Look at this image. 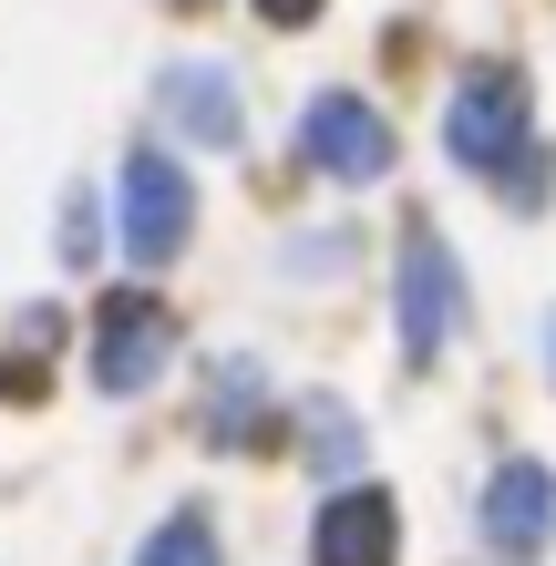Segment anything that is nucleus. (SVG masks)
<instances>
[{"mask_svg": "<svg viewBox=\"0 0 556 566\" xmlns=\"http://www.w3.org/2000/svg\"><path fill=\"white\" fill-rule=\"evenodd\" d=\"M402 556V505L381 484H340L310 525V566H391Z\"/></svg>", "mask_w": 556, "mask_h": 566, "instance_id": "nucleus-6", "label": "nucleus"}, {"mask_svg": "<svg viewBox=\"0 0 556 566\" xmlns=\"http://www.w3.org/2000/svg\"><path fill=\"white\" fill-rule=\"evenodd\" d=\"M135 566H217V525H207V515H166V525L145 536Z\"/></svg>", "mask_w": 556, "mask_h": 566, "instance_id": "nucleus-10", "label": "nucleus"}, {"mask_svg": "<svg viewBox=\"0 0 556 566\" xmlns=\"http://www.w3.org/2000/svg\"><path fill=\"white\" fill-rule=\"evenodd\" d=\"M300 155L331 186H381L391 176V124H381V104H361V93H319V104L300 114Z\"/></svg>", "mask_w": 556, "mask_h": 566, "instance_id": "nucleus-5", "label": "nucleus"}, {"mask_svg": "<svg viewBox=\"0 0 556 566\" xmlns=\"http://www.w3.org/2000/svg\"><path fill=\"white\" fill-rule=\"evenodd\" d=\"M515 145H526V73H515V62H474V73L453 83V104H443V155L464 165V176H495Z\"/></svg>", "mask_w": 556, "mask_h": 566, "instance_id": "nucleus-2", "label": "nucleus"}, {"mask_svg": "<svg viewBox=\"0 0 556 566\" xmlns=\"http://www.w3.org/2000/svg\"><path fill=\"white\" fill-rule=\"evenodd\" d=\"M258 412H269V391H258V360H227V371H217V402H207V432H217V443H248Z\"/></svg>", "mask_w": 556, "mask_h": 566, "instance_id": "nucleus-9", "label": "nucleus"}, {"mask_svg": "<svg viewBox=\"0 0 556 566\" xmlns=\"http://www.w3.org/2000/svg\"><path fill=\"white\" fill-rule=\"evenodd\" d=\"M155 114H166L186 145H238L248 135V104H238V83H227V62H166V73H155Z\"/></svg>", "mask_w": 556, "mask_h": 566, "instance_id": "nucleus-8", "label": "nucleus"}, {"mask_svg": "<svg viewBox=\"0 0 556 566\" xmlns=\"http://www.w3.org/2000/svg\"><path fill=\"white\" fill-rule=\"evenodd\" d=\"M546 536H556V474H546L536 453L495 463V484H484V546L526 566V556H536Z\"/></svg>", "mask_w": 556, "mask_h": 566, "instance_id": "nucleus-7", "label": "nucleus"}, {"mask_svg": "<svg viewBox=\"0 0 556 566\" xmlns=\"http://www.w3.org/2000/svg\"><path fill=\"white\" fill-rule=\"evenodd\" d=\"M391 310H402V350L412 360H443V340L464 329V269H453V248L433 238V227H412V238H402Z\"/></svg>", "mask_w": 556, "mask_h": 566, "instance_id": "nucleus-4", "label": "nucleus"}, {"mask_svg": "<svg viewBox=\"0 0 556 566\" xmlns=\"http://www.w3.org/2000/svg\"><path fill=\"white\" fill-rule=\"evenodd\" d=\"M248 11L269 21V31H300V21H319V11H331V0H248Z\"/></svg>", "mask_w": 556, "mask_h": 566, "instance_id": "nucleus-11", "label": "nucleus"}, {"mask_svg": "<svg viewBox=\"0 0 556 566\" xmlns=\"http://www.w3.org/2000/svg\"><path fill=\"white\" fill-rule=\"evenodd\" d=\"M166 360H176V310L155 289H114L104 310H93V391L135 402V391H155Z\"/></svg>", "mask_w": 556, "mask_h": 566, "instance_id": "nucleus-1", "label": "nucleus"}, {"mask_svg": "<svg viewBox=\"0 0 556 566\" xmlns=\"http://www.w3.org/2000/svg\"><path fill=\"white\" fill-rule=\"evenodd\" d=\"M196 238V186H186V165L176 155H124V258L135 269H166V258H186Z\"/></svg>", "mask_w": 556, "mask_h": 566, "instance_id": "nucleus-3", "label": "nucleus"}]
</instances>
